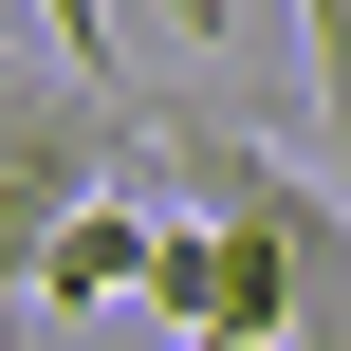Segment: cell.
<instances>
[{
    "instance_id": "6da1fadb",
    "label": "cell",
    "mask_w": 351,
    "mask_h": 351,
    "mask_svg": "<svg viewBox=\"0 0 351 351\" xmlns=\"http://www.w3.org/2000/svg\"><path fill=\"white\" fill-rule=\"evenodd\" d=\"M93 185H148V93L93 56H0V296L37 278V241Z\"/></svg>"
},
{
    "instance_id": "3957f363",
    "label": "cell",
    "mask_w": 351,
    "mask_h": 351,
    "mask_svg": "<svg viewBox=\"0 0 351 351\" xmlns=\"http://www.w3.org/2000/svg\"><path fill=\"white\" fill-rule=\"evenodd\" d=\"M148 222H167L148 185H93V204H74L56 241H37V278H19V296H37V315H111V296L148 278Z\"/></svg>"
},
{
    "instance_id": "5b68a950",
    "label": "cell",
    "mask_w": 351,
    "mask_h": 351,
    "mask_svg": "<svg viewBox=\"0 0 351 351\" xmlns=\"http://www.w3.org/2000/svg\"><path fill=\"white\" fill-rule=\"evenodd\" d=\"M37 37H56V56H93V74H111V0H37Z\"/></svg>"
},
{
    "instance_id": "277c9868",
    "label": "cell",
    "mask_w": 351,
    "mask_h": 351,
    "mask_svg": "<svg viewBox=\"0 0 351 351\" xmlns=\"http://www.w3.org/2000/svg\"><path fill=\"white\" fill-rule=\"evenodd\" d=\"M296 74H315V148L351 185V0H296Z\"/></svg>"
},
{
    "instance_id": "8992f818",
    "label": "cell",
    "mask_w": 351,
    "mask_h": 351,
    "mask_svg": "<svg viewBox=\"0 0 351 351\" xmlns=\"http://www.w3.org/2000/svg\"><path fill=\"white\" fill-rule=\"evenodd\" d=\"M167 19H185V37H222V19H241V0H167Z\"/></svg>"
},
{
    "instance_id": "ba28073f",
    "label": "cell",
    "mask_w": 351,
    "mask_h": 351,
    "mask_svg": "<svg viewBox=\"0 0 351 351\" xmlns=\"http://www.w3.org/2000/svg\"><path fill=\"white\" fill-rule=\"evenodd\" d=\"M185 351H222V333H185Z\"/></svg>"
},
{
    "instance_id": "52a82bcc",
    "label": "cell",
    "mask_w": 351,
    "mask_h": 351,
    "mask_svg": "<svg viewBox=\"0 0 351 351\" xmlns=\"http://www.w3.org/2000/svg\"><path fill=\"white\" fill-rule=\"evenodd\" d=\"M0 351H19V315H0Z\"/></svg>"
},
{
    "instance_id": "7a4b0ae2",
    "label": "cell",
    "mask_w": 351,
    "mask_h": 351,
    "mask_svg": "<svg viewBox=\"0 0 351 351\" xmlns=\"http://www.w3.org/2000/svg\"><path fill=\"white\" fill-rule=\"evenodd\" d=\"M167 333H222V351H296V241L278 222H222V204H167L148 222V278H130Z\"/></svg>"
}]
</instances>
